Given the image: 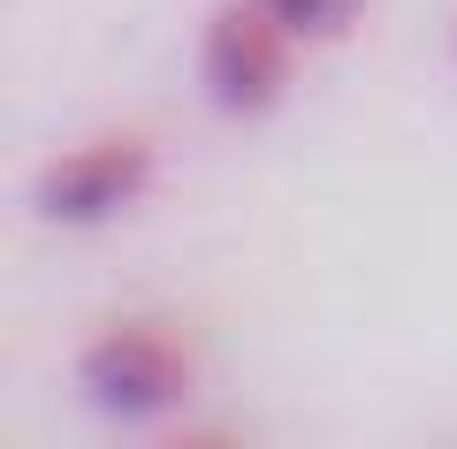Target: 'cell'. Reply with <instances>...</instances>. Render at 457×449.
Returning <instances> with one entry per match:
<instances>
[{"label":"cell","instance_id":"4","mask_svg":"<svg viewBox=\"0 0 457 449\" xmlns=\"http://www.w3.org/2000/svg\"><path fill=\"white\" fill-rule=\"evenodd\" d=\"M260 8L297 38V46H336V38H351L359 16H366V0H260Z\"/></svg>","mask_w":457,"mask_h":449},{"label":"cell","instance_id":"1","mask_svg":"<svg viewBox=\"0 0 457 449\" xmlns=\"http://www.w3.org/2000/svg\"><path fill=\"white\" fill-rule=\"evenodd\" d=\"M77 388L92 412L153 427L198 396V351L168 320H107L77 343Z\"/></svg>","mask_w":457,"mask_h":449},{"label":"cell","instance_id":"3","mask_svg":"<svg viewBox=\"0 0 457 449\" xmlns=\"http://www.w3.org/2000/svg\"><path fill=\"white\" fill-rule=\"evenodd\" d=\"M297 38L267 16L260 0H213L198 23V92L228 122H260L290 99L297 77Z\"/></svg>","mask_w":457,"mask_h":449},{"label":"cell","instance_id":"2","mask_svg":"<svg viewBox=\"0 0 457 449\" xmlns=\"http://www.w3.org/2000/svg\"><path fill=\"white\" fill-rule=\"evenodd\" d=\"M153 176H161V145L145 129H92L38 161L31 213L46 229H107L153 191Z\"/></svg>","mask_w":457,"mask_h":449}]
</instances>
